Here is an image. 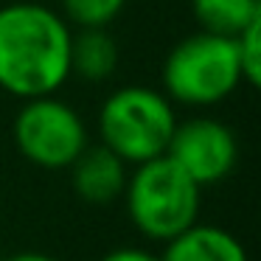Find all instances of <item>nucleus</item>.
I'll list each match as a JSON object with an SVG mask.
<instances>
[{
    "label": "nucleus",
    "instance_id": "f8f14e48",
    "mask_svg": "<svg viewBox=\"0 0 261 261\" xmlns=\"http://www.w3.org/2000/svg\"><path fill=\"white\" fill-rule=\"evenodd\" d=\"M233 42H236L242 82L250 87H258L261 85V20L247 25Z\"/></svg>",
    "mask_w": 261,
    "mask_h": 261
},
{
    "label": "nucleus",
    "instance_id": "423d86ee",
    "mask_svg": "<svg viewBox=\"0 0 261 261\" xmlns=\"http://www.w3.org/2000/svg\"><path fill=\"white\" fill-rule=\"evenodd\" d=\"M166 158H171L199 188L225 180L239 158L236 135L216 118H191L174 126Z\"/></svg>",
    "mask_w": 261,
    "mask_h": 261
},
{
    "label": "nucleus",
    "instance_id": "ddd939ff",
    "mask_svg": "<svg viewBox=\"0 0 261 261\" xmlns=\"http://www.w3.org/2000/svg\"><path fill=\"white\" fill-rule=\"evenodd\" d=\"M98 261H160V258L152 255V253H146V250H138V247H121V250L107 253Z\"/></svg>",
    "mask_w": 261,
    "mask_h": 261
},
{
    "label": "nucleus",
    "instance_id": "20e7f679",
    "mask_svg": "<svg viewBox=\"0 0 261 261\" xmlns=\"http://www.w3.org/2000/svg\"><path fill=\"white\" fill-rule=\"evenodd\" d=\"M163 96L186 107L219 104L242 85L236 42L208 31L180 40L160 70Z\"/></svg>",
    "mask_w": 261,
    "mask_h": 261
},
{
    "label": "nucleus",
    "instance_id": "0eeeda50",
    "mask_svg": "<svg viewBox=\"0 0 261 261\" xmlns=\"http://www.w3.org/2000/svg\"><path fill=\"white\" fill-rule=\"evenodd\" d=\"M73 191L90 205H110L124 194L126 188V163L104 143L90 146L68 166Z\"/></svg>",
    "mask_w": 261,
    "mask_h": 261
},
{
    "label": "nucleus",
    "instance_id": "39448f33",
    "mask_svg": "<svg viewBox=\"0 0 261 261\" xmlns=\"http://www.w3.org/2000/svg\"><path fill=\"white\" fill-rule=\"evenodd\" d=\"M12 135L20 154L40 169H68L87 146L82 115L54 93L25 98L14 115Z\"/></svg>",
    "mask_w": 261,
    "mask_h": 261
},
{
    "label": "nucleus",
    "instance_id": "4468645a",
    "mask_svg": "<svg viewBox=\"0 0 261 261\" xmlns=\"http://www.w3.org/2000/svg\"><path fill=\"white\" fill-rule=\"evenodd\" d=\"M6 261H59V258L45 255V253H17V255H9Z\"/></svg>",
    "mask_w": 261,
    "mask_h": 261
},
{
    "label": "nucleus",
    "instance_id": "6e6552de",
    "mask_svg": "<svg viewBox=\"0 0 261 261\" xmlns=\"http://www.w3.org/2000/svg\"><path fill=\"white\" fill-rule=\"evenodd\" d=\"M160 261H247V250L222 227L191 225L171 239Z\"/></svg>",
    "mask_w": 261,
    "mask_h": 261
},
{
    "label": "nucleus",
    "instance_id": "9d476101",
    "mask_svg": "<svg viewBox=\"0 0 261 261\" xmlns=\"http://www.w3.org/2000/svg\"><path fill=\"white\" fill-rule=\"evenodd\" d=\"M199 31L236 40L247 25L261 20V0H191Z\"/></svg>",
    "mask_w": 261,
    "mask_h": 261
},
{
    "label": "nucleus",
    "instance_id": "f257e3e1",
    "mask_svg": "<svg viewBox=\"0 0 261 261\" xmlns=\"http://www.w3.org/2000/svg\"><path fill=\"white\" fill-rule=\"evenodd\" d=\"M70 25L42 3L0 6V87L17 98L51 96L70 76Z\"/></svg>",
    "mask_w": 261,
    "mask_h": 261
},
{
    "label": "nucleus",
    "instance_id": "9b49d317",
    "mask_svg": "<svg viewBox=\"0 0 261 261\" xmlns=\"http://www.w3.org/2000/svg\"><path fill=\"white\" fill-rule=\"evenodd\" d=\"M126 0H62V20L76 29H107Z\"/></svg>",
    "mask_w": 261,
    "mask_h": 261
},
{
    "label": "nucleus",
    "instance_id": "f03ea898",
    "mask_svg": "<svg viewBox=\"0 0 261 261\" xmlns=\"http://www.w3.org/2000/svg\"><path fill=\"white\" fill-rule=\"evenodd\" d=\"M174 104L160 90L143 85L118 87L98 110L101 143L126 166H138L166 154L174 135Z\"/></svg>",
    "mask_w": 261,
    "mask_h": 261
},
{
    "label": "nucleus",
    "instance_id": "7ed1b4c3",
    "mask_svg": "<svg viewBox=\"0 0 261 261\" xmlns=\"http://www.w3.org/2000/svg\"><path fill=\"white\" fill-rule=\"evenodd\" d=\"M124 194L135 227L149 239L171 242L197 225L199 186L166 154L138 163L126 177Z\"/></svg>",
    "mask_w": 261,
    "mask_h": 261
},
{
    "label": "nucleus",
    "instance_id": "1a4fd4ad",
    "mask_svg": "<svg viewBox=\"0 0 261 261\" xmlns=\"http://www.w3.org/2000/svg\"><path fill=\"white\" fill-rule=\"evenodd\" d=\"M118 68V42L107 29H79L70 37V73L85 82H104Z\"/></svg>",
    "mask_w": 261,
    "mask_h": 261
}]
</instances>
